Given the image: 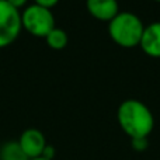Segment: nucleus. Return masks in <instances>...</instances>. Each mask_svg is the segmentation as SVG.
<instances>
[{
    "instance_id": "6",
    "label": "nucleus",
    "mask_w": 160,
    "mask_h": 160,
    "mask_svg": "<svg viewBox=\"0 0 160 160\" xmlns=\"http://www.w3.org/2000/svg\"><path fill=\"white\" fill-rule=\"evenodd\" d=\"M87 10L94 18L110 22L119 13L117 0H86Z\"/></svg>"
},
{
    "instance_id": "10",
    "label": "nucleus",
    "mask_w": 160,
    "mask_h": 160,
    "mask_svg": "<svg viewBox=\"0 0 160 160\" xmlns=\"http://www.w3.org/2000/svg\"><path fill=\"white\" fill-rule=\"evenodd\" d=\"M131 145L136 152H145L149 146V141H148V138H135L131 139Z\"/></svg>"
},
{
    "instance_id": "9",
    "label": "nucleus",
    "mask_w": 160,
    "mask_h": 160,
    "mask_svg": "<svg viewBox=\"0 0 160 160\" xmlns=\"http://www.w3.org/2000/svg\"><path fill=\"white\" fill-rule=\"evenodd\" d=\"M45 39H47L48 47H51L52 49H56V51L63 49L68 45V34L65 32V30L58 28V27L53 28V30L45 37Z\"/></svg>"
},
{
    "instance_id": "14",
    "label": "nucleus",
    "mask_w": 160,
    "mask_h": 160,
    "mask_svg": "<svg viewBox=\"0 0 160 160\" xmlns=\"http://www.w3.org/2000/svg\"><path fill=\"white\" fill-rule=\"evenodd\" d=\"M30 160H48V159H44V158H35V159H30Z\"/></svg>"
},
{
    "instance_id": "1",
    "label": "nucleus",
    "mask_w": 160,
    "mask_h": 160,
    "mask_svg": "<svg viewBox=\"0 0 160 160\" xmlns=\"http://www.w3.org/2000/svg\"><path fill=\"white\" fill-rule=\"evenodd\" d=\"M117 119L121 129L131 139L148 138L155 128L152 111L146 104L135 98H128L119 104Z\"/></svg>"
},
{
    "instance_id": "12",
    "label": "nucleus",
    "mask_w": 160,
    "mask_h": 160,
    "mask_svg": "<svg viewBox=\"0 0 160 160\" xmlns=\"http://www.w3.org/2000/svg\"><path fill=\"white\" fill-rule=\"evenodd\" d=\"M34 2H35V4H38V6H42V7L51 8V7H53V6L58 4L59 0H34Z\"/></svg>"
},
{
    "instance_id": "8",
    "label": "nucleus",
    "mask_w": 160,
    "mask_h": 160,
    "mask_svg": "<svg viewBox=\"0 0 160 160\" xmlns=\"http://www.w3.org/2000/svg\"><path fill=\"white\" fill-rule=\"evenodd\" d=\"M0 160H30L18 141H7L0 146Z\"/></svg>"
},
{
    "instance_id": "5",
    "label": "nucleus",
    "mask_w": 160,
    "mask_h": 160,
    "mask_svg": "<svg viewBox=\"0 0 160 160\" xmlns=\"http://www.w3.org/2000/svg\"><path fill=\"white\" fill-rule=\"evenodd\" d=\"M18 143L28 159L41 158L45 146H47V139L45 135L37 128H28L20 135Z\"/></svg>"
},
{
    "instance_id": "4",
    "label": "nucleus",
    "mask_w": 160,
    "mask_h": 160,
    "mask_svg": "<svg viewBox=\"0 0 160 160\" xmlns=\"http://www.w3.org/2000/svg\"><path fill=\"white\" fill-rule=\"evenodd\" d=\"M21 13L10 6L6 0H0V48L11 45L21 32Z\"/></svg>"
},
{
    "instance_id": "2",
    "label": "nucleus",
    "mask_w": 160,
    "mask_h": 160,
    "mask_svg": "<svg viewBox=\"0 0 160 160\" xmlns=\"http://www.w3.org/2000/svg\"><path fill=\"white\" fill-rule=\"evenodd\" d=\"M145 25L136 14L122 11L108 22V32L117 45L122 48H135L141 44Z\"/></svg>"
},
{
    "instance_id": "3",
    "label": "nucleus",
    "mask_w": 160,
    "mask_h": 160,
    "mask_svg": "<svg viewBox=\"0 0 160 160\" xmlns=\"http://www.w3.org/2000/svg\"><path fill=\"white\" fill-rule=\"evenodd\" d=\"M21 25L31 35L45 38L55 28V17L51 8L42 7L34 3L22 10Z\"/></svg>"
},
{
    "instance_id": "11",
    "label": "nucleus",
    "mask_w": 160,
    "mask_h": 160,
    "mask_svg": "<svg viewBox=\"0 0 160 160\" xmlns=\"http://www.w3.org/2000/svg\"><path fill=\"white\" fill-rule=\"evenodd\" d=\"M41 158L48 159V160H53V158H55V148H53L52 145H47L45 149H44V152H42Z\"/></svg>"
},
{
    "instance_id": "15",
    "label": "nucleus",
    "mask_w": 160,
    "mask_h": 160,
    "mask_svg": "<svg viewBox=\"0 0 160 160\" xmlns=\"http://www.w3.org/2000/svg\"><path fill=\"white\" fill-rule=\"evenodd\" d=\"M156 2H160V0H156Z\"/></svg>"
},
{
    "instance_id": "7",
    "label": "nucleus",
    "mask_w": 160,
    "mask_h": 160,
    "mask_svg": "<svg viewBox=\"0 0 160 160\" xmlns=\"http://www.w3.org/2000/svg\"><path fill=\"white\" fill-rule=\"evenodd\" d=\"M141 48L150 58H160V21L146 25L142 34Z\"/></svg>"
},
{
    "instance_id": "13",
    "label": "nucleus",
    "mask_w": 160,
    "mask_h": 160,
    "mask_svg": "<svg viewBox=\"0 0 160 160\" xmlns=\"http://www.w3.org/2000/svg\"><path fill=\"white\" fill-rule=\"evenodd\" d=\"M6 2L8 3L10 6H13L14 8H17V10H20L21 7H24L25 3H27V0H6Z\"/></svg>"
}]
</instances>
